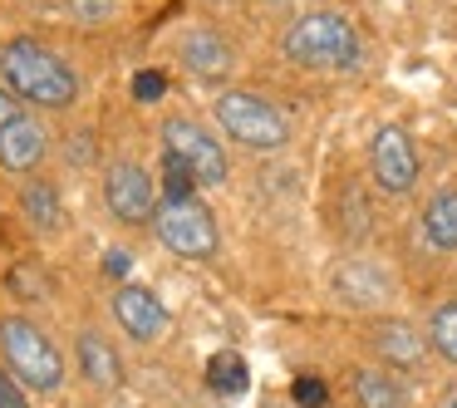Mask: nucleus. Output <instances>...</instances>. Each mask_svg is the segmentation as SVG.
I'll return each mask as SVG.
<instances>
[{
  "label": "nucleus",
  "mask_w": 457,
  "mask_h": 408,
  "mask_svg": "<svg viewBox=\"0 0 457 408\" xmlns=\"http://www.w3.org/2000/svg\"><path fill=\"white\" fill-rule=\"evenodd\" d=\"M162 148H168L172 158L197 178V187H221L227 172H231L221 143L212 138L202 123H192V119H168V123H162Z\"/></svg>",
  "instance_id": "nucleus-6"
},
{
  "label": "nucleus",
  "mask_w": 457,
  "mask_h": 408,
  "mask_svg": "<svg viewBox=\"0 0 457 408\" xmlns=\"http://www.w3.org/2000/svg\"><path fill=\"white\" fill-rule=\"evenodd\" d=\"M335 290L349 300V305H378V300H388V276L378 266H369V261H345V266L335 271Z\"/></svg>",
  "instance_id": "nucleus-14"
},
{
  "label": "nucleus",
  "mask_w": 457,
  "mask_h": 408,
  "mask_svg": "<svg viewBox=\"0 0 457 408\" xmlns=\"http://www.w3.org/2000/svg\"><path fill=\"white\" fill-rule=\"evenodd\" d=\"M113 320H119V329L129 339H138V345H153V339L168 335V310H162V300L153 296L148 286H119L113 290Z\"/></svg>",
  "instance_id": "nucleus-9"
},
{
  "label": "nucleus",
  "mask_w": 457,
  "mask_h": 408,
  "mask_svg": "<svg viewBox=\"0 0 457 408\" xmlns=\"http://www.w3.org/2000/svg\"><path fill=\"white\" fill-rule=\"evenodd\" d=\"M349 388H354L359 408H408V388L398 384V374L384 364L354 369V374H349Z\"/></svg>",
  "instance_id": "nucleus-13"
},
{
  "label": "nucleus",
  "mask_w": 457,
  "mask_h": 408,
  "mask_svg": "<svg viewBox=\"0 0 457 408\" xmlns=\"http://www.w3.org/2000/svg\"><path fill=\"white\" fill-rule=\"evenodd\" d=\"M0 359H5V369H11L25 388H35V394H54V388L64 384L60 349H54L50 335L25 315L0 320Z\"/></svg>",
  "instance_id": "nucleus-3"
},
{
  "label": "nucleus",
  "mask_w": 457,
  "mask_h": 408,
  "mask_svg": "<svg viewBox=\"0 0 457 408\" xmlns=\"http://www.w3.org/2000/svg\"><path fill=\"white\" fill-rule=\"evenodd\" d=\"M428 335L423 329H413L408 320H384V325H374V354L384 359V369H423L428 364Z\"/></svg>",
  "instance_id": "nucleus-10"
},
{
  "label": "nucleus",
  "mask_w": 457,
  "mask_h": 408,
  "mask_svg": "<svg viewBox=\"0 0 457 408\" xmlns=\"http://www.w3.org/2000/svg\"><path fill=\"white\" fill-rule=\"evenodd\" d=\"M153 227H158V241L172 251V256L182 261H212L217 256V221H212V212L202 207L197 197H178L158 202V212H153Z\"/></svg>",
  "instance_id": "nucleus-5"
},
{
  "label": "nucleus",
  "mask_w": 457,
  "mask_h": 408,
  "mask_svg": "<svg viewBox=\"0 0 457 408\" xmlns=\"http://www.w3.org/2000/svg\"><path fill=\"white\" fill-rule=\"evenodd\" d=\"M45 148H50L45 123L30 119V113H21L11 129L0 133V168H5V172H35V168H40V158H45Z\"/></svg>",
  "instance_id": "nucleus-11"
},
{
  "label": "nucleus",
  "mask_w": 457,
  "mask_h": 408,
  "mask_svg": "<svg viewBox=\"0 0 457 408\" xmlns=\"http://www.w3.org/2000/svg\"><path fill=\"white\" fill-rule=\"evenodd\" d=\"M453 408H457V398H453Z\"/></svg>",
  "instance_id": "nucleus-27"
},
{
  "label": "nucleus",
  "mask_w": 457,
  "mask_h": 408,
  "mask_svg": "<svg viewBox=\"0 0 457 408\" xmlns=\"http://www.w3.org/2000/svg\"><path fill=\"white\" fill-rule=\"evenodd\" d=\"M25 217H30V227L40 231H60L64 217H60V197H54L50 182H25Z\"/></svg>",
  "instance_id": "nucleus-17"
},
{
  "label": "nucleus",
  "mask_w": 457,
  "mask_h": 408,
  "mask_svg": "<svg viewBox=\"0 0 457 408\" xmlns=\"http://www.w3.org/2000/svg\"><path fill=\"white\" fill-rule=\"evenodd\" d=\"M280 50H286V60L300 64V70H359V60H364V45H359L354 25L335 11L300 15L286 30Z\"/></svg>",
  "instance_id": "nucleus-2"
},
{
  "label": "nucleus",
  "mask_w": 457,
  "mask_h": 408,
  "mask_svg": "<svg viewBox=\"0 0 457 408\" xmlns=\"http://www.w3.org/2000/svg\"><path fill=\"white\" fill-rule=\"evenodd\" d=\"M369 172H374V182L388 197H408L418 187V153H413V138L398 123H384L374 133V143H369Z\"/></svg>",
  "instance_id": "nucleus-7"
},
{
  "label": "nucleus",
  "mask_w": 457,
  "mask_h": 408,
  "mask_svg": "<svg viewBox=\"0 0 457 408\" xmlns=\"http://www.w3.org/2000/svg\"><path fill=\"white\" fill-rule=\"evenodd\" d=\"M113 5H119V0H64V11H70L79 25H109Z\"/></svg>",
  "instance_id": "nucleus-21"
},
{
  "label": "nucleus",
  "mask_w": 457,
  "mask_h": 408,
  "mask_svg": "<svg viewBox=\"0 0 457 408\" xmlns=\"http://www.w3.org/2000/svg\"><path fill=\"white\" fill-rule=\"evenodd\" d=\"M217 123L227 138H237L241 148H256V153H276L290 143V119L270 99L246 94V89L217 94Z\"/></svg>",
  "instance_id": "nucleus-4"
},
{
  "label": "nucleus",
  "mask_w": 457,
  "mask_h": 408,
  "mask_svg": "<svg viewBox=\"0 0 457 408\" xmlns=\"http://www.w3.org/2000/svg\"><path fill=\"white\" fill-rule=\"evenodd\" d=\"M428 345H433L437 359H447V364H457V300L453 305H437L433 315H428Z\"/></svg>",
  "instance_id": "nucleus-18"
},
{
  "label": "nucleus",
  "mask_w": 457,
  "mask_h": 408,
  "mask_svg": "<svg viewBox=\"0 0 457 408\" xmlns=\"http://www.w3.org/2000/svg\"><path fill=\"white\" fill-rule=\"evenodd\" d=\"M162 94H168V74L162 70H138L133 74V99L138 104H158Z\"/></svg>",
  "instance_id": "nucleus-22"
},
{
  "label": "nucleus",
  "mask_w": 457,
  "mask_h": 408,
  "mask_svg": "<svg viewBox=\"0 0 457 408\" xmlns=\"http://www.w3.org/2000/svg\"><path fill=\"white\" fill-rule=\"evenodd\" d=\"M79 374L89 379L94 388H119V379H123L119 354H113V345L99 329H84L79 335Z\"/></svg>",
  "instance_id": "nucleus-15"
},
{
  "label": "nucleus",
  "mask_w": 457,
  "mask_h": 408,
  "mask_svg": "<svg viewBox=\"0 0 457 408\" xmlns=\"http://www.w3.org/2000/svg\"><path fill=\"white\" fill-rule=\"evenodd\" d=\"M15 119H21V109H15V94H11V89H5V84H0V133L11 129V123H15Z\"/></svg>",
  "instance_id": "nucleus-25"
},
{
  "label": "nucleus",
  "mask_w": 457,
  "mask_h": 408,
  "mask_svg": "<svg viewBox=\"0 0 457 408\" xmlns=\"http://www.w3.org/2000/svg\"><path fill=\"white\" fill-rule=\"evenodd\" d=\"M104 271H109V276H123V271H129V256H123V251L113 246L109 256H104Z\"/></svg>",
  "instance_id": "nucleus-26"
},
{
  "label": "nucleus",
  "mask_w": 457,
  "mask_h": 408,
  "mask_svg": "<svg viewBox=\"0 0 457 408\" xmlns=\"http://www.w3.org/2000/svg\"><path fill=\"white\" fill-rule=\"evenodd\" d=\"M207 384L217 388V394H227V398L246 394V384H251L246 359H241V354H212V364H207Z\"/></svg>",
  "instance_id": "nucleus-19"
},
{
  "label": "nucleus",
  "mask_w": 457,
  "mask_h": 408,
  "mask_svg": "<svg viewBox=\"0 0 457 408\" xmlns=\"http://www.w3.org/2000/svg\"><path fill=\"white\" fill-rule=\"evenodd\" d=\"M423 237L433 251H457V187H437L423 202Z\"/></svg>",
  "instance_id": "nucleus-16"
},
{
  "label": "nucleus",
  "mask_w": 457,
  "mask_h": 408,
  "mask_svg": "<svg viewBox=\"0 0 457 408\" xmlns=\"http://www.w3.org/2000/svg\"><path fill=\"white\" fill-rule=\"evenodd\" d=\"M104 202L123 227H143V221H153V178L138 162H113L104 172Z\"/></svg>",
  "instance_id": "nucleus-8"
},
{
  "label": "nucleus",
  "mask_w": 457,
  "mask_h": 408,
  "mask_svg": "<svg viewBox=\"0 0 457 408\" xmlns=\"http://www.w3.org/2000/svg\"><path fill=\"white\" fill-rule=\"evenodd\" d=\"M0 408H25V394H21V379L11 369H0Z\"/></svg>",
  "instance_id": "nucleus-24"
},
{
  "label": "nucleus",
  "mask_w": 457,
  "mask_h": 408,
  "mask_svg": "<svg viewBox=\"0 0 457 408\" xmlns=\"http://www.w3.org/2000/svg\"><path fill=\"white\" fill-rule=\"evenodd\" d=\"M290 394H295V404H300V408H325V404H329V388H325V379H310V374H300Z\"/></svg>",
  "instance_id": "nucleus-23"
},
{
  "label": "nucleus",
  "mask_w": 457,
  "mask_h": 408,
  "mask_svg": "<svg viewBox=\"0 0 457 408\" xmlns=\"http://www.w3.org/2000/svg\"><path fill=\"white\" fill-rule=\"evenodd\" d=\"M178 54H182V64H187L197 79H227V74H231V45L221 40L217 30H192V35H182Z\"/></svg>",
  "instance_id": "nucleus-12"
},
{
  "label": "nucleus",
  "mask_w": 457,
  "mask_h": 408,
  "mask_svg": "<svg viewBox=\"0 0 457 408\" xmlns=\"http://www.w3.org/2000/svg\"><path fill=\"white\" fill-rule=\"evenodd\" d=\"M0 84L15 94V99L35 104V109H70L79 99V79L74 70L50 54L40 40H11L0 50Z\"/></svg>",
  "instance_id": "nucleus-1"
},
{
  "label": "nucleus",
  "mask_w": 457,
  "mask_h": 408,
  "mask_svg": "<svg viewBox=\"0 0 457 408\" xmlns=\"http://www.w3.org/2000/svg\"><path fill=\"white\" fill-rule=\"evenodd\" d=\"M162 197L178 202V197H197V178H192L187 168H182L172 153H162Z\"/></svg>",
  "instance_id": "nucleus-20"
}]
</instances>
